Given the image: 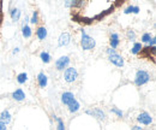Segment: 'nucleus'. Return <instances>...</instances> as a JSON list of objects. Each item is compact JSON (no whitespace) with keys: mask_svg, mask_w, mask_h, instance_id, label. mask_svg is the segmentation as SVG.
Instances as JSON below:
<instances>
[{"mask_svg":"<svg viewBox=\"0 0 156 130\" xmlns=\"http://www.w3.org/2000/svg\"><path fill=\"white\" fill-rule=\"evenodd\" d=\"M155 43H156V39L155 37H151V40L149 41V45H150L151 47H155ZM150 46H149V47H150Z\"/></svg>","mask_w":156,"mask_h":130,"instance_id":"nucleus-27","label":"nucleus"},{"mask_svg":"<svg viewBox=\"0 0 156 130\" xmlns=\"http://www.w3.org/2000/svg\"><path fill=\"white\" fill-rule=\"evenodd\" d=\"M77 77H78V72L75 68H67V69L65 70V72H64V78H65V81L69 82V83L75 82V81L77 80Z\"/></svg>","mask_w":156,"mask_h":130,"instance_id":"nucleus-4","label":"nucleus"},{"mask_svg":"<svg viewBox=\"0 0 156 130\" xmlns=\"http://www.w3.org/2000/svg\"><path fill=\"white\" fill-rule=\"evenodd\" d=\"M149 80H150V75H149L147 71H144V70H139V71H137V74H136L135 83H136L137 86H143V84H145Z\"/></svg>","mask_w":156,"mask_h":130,"instance_id":"nucleus-3","label":"nucleus"},{"mask_svg":"<svg viewBox=\"0 0 156 130\" xmlns=\"http://www.w3.org/2000/svg\"><path fill=\"white\" fill-rule=\"evenodd\" d=\"M19 17H20V11H19L18 8H13V10L11 11V18H12V21L17 22V21L19 19Z\"/></svg>","mask_w":156,"mask_h":130,"instance_id":"nucleus-17","label":"nucleus"},{"mask_svg":"<svg viewBox=\"0 0 156 130\" xmlns=\"http://www.w3.org/2000/svg\"><path fill=\"white\" fill-rule=\"evenodd\" d=\"M12 98H13L14 100H17V101H22V100H24L25 94H24V92H23L22 89H16V90L12 93Z\"/></svg>","mask_w":156,"mask_h":130,"instance_id":"nucleus-11","label":"nucleus"},{"mask_svg":"<svg viewBox=\"0 0 156 130\" xmlns=\"http://www.w3.org/2000/svg\"><path fill=\"white\" fill-rule=\"evenodd\" d=\"M36 35L40 40H45L46 36H47V29L45 27H40L37 30H36Z\"/></svg>","mask_w":156,"mask_h":130,"instance_id":"nucleus-14","label":"nucleus"},{"mask_svg":"<svg viewBox=\"0 0 156 130\" xmlns=\"http://www.w3.org/2000/svg\"><path fill=\"white\" fill-rule=\"evenodd\" d=\"M30 22H31L33 24H35V23H37V22H39V12H37V11H34V13H33V17H31Z\"/></svg>","mask_w":156,"mask_h":130,"instance_id":"nucleus-22","label":"nucleus"},{"mask_svg":"<svg viewBox=\"0 0 156 130\" xmlns=\"http://www.w3.org/2000/svg\"><path fill=\"white\" fill-rule=\"evenodd\" d=\"M107 53H108V55H109V62H111V63H113L114 65H117V66H119V68L124 66V59H123V57L119 55L114 49L108 48V49H107Z\"/></svg>","mask_w":156,"mask_h":130,"instance_id":"nucleus-2","label":"nucleus"},{"mask_svg":"<svg viewBox=\"0 0 156 130\" xmlns=\"http://www.w3.org/2000/svg\"><path fill=\"white\" fill-rule=\"evenodd\" d=\"M70 64V58L67 55H64V57H60L57 62H55V68L58 70H64L67 68V65Z\"/></svg>","mask_w":156,"mask_h":130,"instance_id":"nucleus-5","label":"nucleus"},{"mask_svg":"<svg viewBox=\"0 0 156 130\" xmlns=\"http://www.w3.org/2000/svg\"><path fill=\"white\" fill-rule=\"evenodd\" d=\"M137 121H138L139 123L144 124V125H149V124L153 122V117H151L148 112H142V113H139V115H138Z\"/></svg>","mask_w":156,"mask_h":130,"instance_id":"nucleus-6","label":"nucleus"},{"mask_svg":"<svg viewBox=\"0 0 156 130\" xmlns=\"http://www.w3.org/2000/svg\"><path fill=\"white\" fill-rule=\"evenodd\" d=\"M27 80H28V75H27L25 72H22V74H19V75L17 76V82H18V83H20V84L25 83V82H27Z\"/></svg>","mask_w":156,"mask_h":130,"instance_id":"nucleus-18","label":"nucleus"},{"mask_svg":"<svg viewBox=\"0 0 156 130\" xmlns=\"http://www.w3.org/2000/svg\"><path fill=\"white\" fill-rule=\"evenodd\" d=\"M80 46L85 51H89V49H92L95 46H96V41L89 36L84 30H82V40H80Z\"/></svg>","mask_w":156,"mask_h":130,"instance_id":"nucleus-1","label":"nucleus"},{"mask_svg":"<svg viewBox=\"0 0 156 130\" xmlns=\"http://www.w3.org/2000/svg\"><path fill=\"white\" fill-rule=\"evenodd\" d=\"M150 40H151V35L149 33H145V34L142 35V41L143 42H149Z\"/></svg>","mask_w":156,"mask_h":130,"instance_id":"nucleus-23","label":"nucleus"},{"mask_svg":"<svg viewBox=\"0 0 156 130\" xmlns=\"http://www.w3.org/2000/svg\"><path fill=\"white\" fill-rule=\"evenodd\" d=\"M70 42V34L69 33H63L59 37V46H66Z\"/></svg>","mask_w":156,"mask_h":130,"instance_id":"nucleus-10","label":"nucleus"},{"mask_svg":"<svg viewBox=\"0 0 156 130\" xmlns=\"http://www.w3.org/2000/svg\"><path fill=\"white\" fill-rule=\"evenodd\" d=\"M109 42H111V47H112V49L117 48V47L119 46V35H118V34H115V33H113V34L111 35V40H109Z\"/></svg>","mask_w":156,"mask_h":130,"instance_id":"nucleus-12","label":"nucleus"},{"mask_svg":"<svg viewBox=\"0 0 156 130\" xmlns=\"http://www.w3.org/2000/svg\"><path fill=\"white\" fill-rule=\"evenodd\" d=\"M86 113H88V115H94V116L98 117L100 119H105V117H106L105 112L101 111L100 109H95V110H92V111H86Z\"/></svg>","mask_w":156,"mask_h":130,"instance_id":"nucleus-13","label":"nucleus"},{"mask_svg":"<svg viewBox=\"0 0 156 130\" xmlns=\"http://www.w3.org/2000/svg\"><path fill=\"white\" fill-rule=\"evenodd\" d=\"M127 37H129L130 40H135L136 34L133 33V30H129V31H127Z\"/></svg>","mask_w":156,"mask_h":130,"instance_id":"nucleus-25","label":"nucleus"},{"mask_svg":"<svg viewBox=\"0 0 156 130\" xmlns=\"http://www.w3.org/2000/svg\"><path fill=\"white\" fill-rule=\"evenodd\" d=\"M0 122H2L4 124H8L11 122V115L7 110H4L1 113H0Z\"/></svg>","mask_w":156,"mask_h":130,"instance_id":"nucleus-8","label":"nucleus"},{"mask_svg":"<svg viewBox=\"0 0 156 130\" xmlns=\"http://www.w3.org/2000/svg\"><path fill=\"white\" fill-rule=\"evenodd\" d=\"M142 49H143L142 43H141V42H136V43L133 45V47H132V53H133V54H137V53H139Z\"/></svg>","mask_w":156,"mask_h":130,"instance_id":"nucleus-19","label":"nucleus"},{"mask_svg":"<svg viewBox=\"0 0 156 130\" xmlns=\"http://www.w3.org/2000/svg\"><path fill=\"white\" fill-rule=\"evenodd\" d=\"M22 34H23L24 37H30L31 36V29H30V27L27 25V24H24L23 28H22Z\"/></svg>","mask_w":156,"mask_h":130,"instance_id":"nucleus-16","label":"nucleus"},{"mask_svg":"<svg viewBox=\"0 0 156 130\" xmlns=\"http://www.w3.org/2000/svg\"><path fill=\"white\" fill-rule=\"evenodd\" d=\"M40 58L42 59V62H43V63H49V62H51V55H49V53H48V52H41Z\"/></svg>","mask_w":156,"mask_h":130,"instance_id":"nucleus-20","label":"nucleus"},{"mask_svg":"<svg viewBox=\"0 0 156 130\" xmlns=\"http://www.w3.org/2000/svg\"><path fill=\"white\" fill-rule=\"evenodd\" d=\"M132 130H143L141 127H138V125H133V128H132Z\"/></svg>","mask_w":156,"mask_h":130,"instance_id":"nucleus-29","label":"nucleus"},{"mask_svg":"<svg viewBox=\"0 0 156 130\" xmlns=\"http://www.w3.org/2000/svg\"><path fill=\"white\" fill-rule=\"evenodd\" d=\"M37 81H39V86H40L41 88H45V87L47 86L48 78H47V76H46L43 72H40V74L37 75Z\"/></svg>","mask_w":156,"mask_h":130,"instance_id":"nucleus-9","label":"nucleus"},{"mask_svg":"<svg viewBox=\"0 0 156 130\" xmlns=\"http://www.w3.org/2000/svg\"><path fill=\"white\" fill-rule=\"evenodd\" d=\"M125 13H138L139 12V7L138 6H129L127 8H125V11H124Z\"/></svg>","mask_w":156,"mask_h":130,"instance_id":"nucleus-21","label":"nucleus"},{"mask_svg":"<svg viewBox=\"0 0 156 130\" xmlns=\"http://www.w3.org/2000/svg\"><path fill=\"white\" fill-rule=\"evenodd\" d=\"M67 106H69V110H70V112H72V113H73V112H77L78 110H79V103H78L76 99H75V100H73L71 104H69Z\"/></svg>","mask_w":156,"mask_h":130,"instance_id":"nucleus-15","label":"nucleus"},{"mask_svg":"<svg viewBox=\"0 0 156 130\" xmlns=\"http://www.w3.org/2000/svg\"><path fill=\"white\" fill-rule=\"evenodd\" d=\"M57 121H58V128H57V130H65L64 122H63L60 118H57Z\"/></svg>","mask_w":156,"mask_h":130,"instance_id":"nucleus-24","label":"nucleus"},{"mask_svg":"<svg viewBox=\"0 0 156 130\" xmlns=\"http://www.w3.org/2000/svg\"><path fill=\"white\" fill-rule=\"evenodd\" d=\"M73 100H75V95H73L71 92H65V93H63V95H61V101H63V104L69 105V104H71Z\"/></svg>","mask_w":156,"mask_h":130,"instance_id":"nucleus-7","label":"nucleus"},{"mask_svg":"<svg viewBox=\"0 0 156 130\" xmlns=\"http://www.w3.org/2000/svg\"><path fill=\"white\" fill-rule=\"evenodd\" d=\"M112 112H113V113H115V115H118L119 117H123V115H124V113H123V111H120V110H118V109H115V107H114V109H112Z\"/></svg>","mask_w":156,"mask_h":130,"instance_id":"nucleus-26","label":"nucleus"},{"mask_svg":"<svg viewBox=\"0 0 156 130\" xmlns=\"http://www.w3.org/2000/svg\"><path fill=\"white\" fill-rule=\"evenodd\" d=\"M0 130H7V128H6V124H4L2 122H0Z\"/></svg>","mask_w":156,"mask_h":130,"instance_id":"nucleus-28","label":"nucleus"}]
</instances>
